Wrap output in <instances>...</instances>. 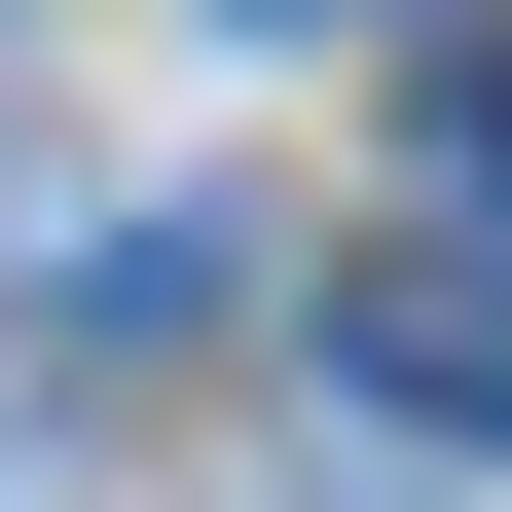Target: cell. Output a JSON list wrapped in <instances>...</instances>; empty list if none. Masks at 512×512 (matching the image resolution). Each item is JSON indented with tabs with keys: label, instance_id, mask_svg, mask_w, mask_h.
I'll use <instances>...</instances> for the list:
<instances>
[{
	"label": "cell",
	"instance_id": "cell-1",
	"mask_svg": "<svg viewBox=\"0 0 512 512\" xmlns=\"http://www.w3.org/2000/svg\"><path fill=\"white\" fill-rule=\"evenodd\" d=\"M330 366H366L403 439H512V183H439V220L366 256V293H330Z\"/></svg>",
	"mask_w": 512,
	"mask_h": 512
},
{
	"label": "cell",
	"instance_id": "cell-2",
	"mask_svg": "<svg viewBox=\"0 0 512 512\" xmlns=\"http://www.w3.org/2000/svg\"><path fill=\"white\" fill-rule=\"evenodd\" d=\"M293 37H439V0H293Z\"/></svg>",
	"mask_w": 512,
	"mask_h": 512
}]
</instances>
